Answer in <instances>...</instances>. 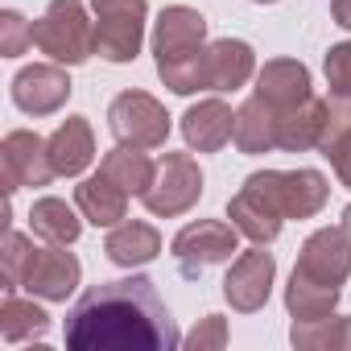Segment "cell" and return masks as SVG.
I'll return each mask as SVG.
<instances>
[{
	"label": "cell",
	"instance_id": "cell-1",
	"mask_svg": "<svg viewBox=\"0 0 351 351\" xmlns=\"http://www.w3.org/2000/svg\"><path fill=\"white\" fill-rule=\"evenodd\" d=\"M178 343L182 335L149 277L99 281L66 310L71 351H173Z\"/></svg>",
	"mask_w": 351,
	"mask_h": 351
},
{
	"label": "cell",
	"instance_id": "cell-2",
	"mask_svg": "<svg viewBox=\"0 0 351 351\" xmlns=\"http://www.w3.org/2000/svg\"><path fill=\"white\" fill-rule=\"evenodd\" d=\"M34 46L62 66H79L95 54V21H87L83 0H50L34 21Z\"/></svg>",
	"mask_w": 351,
	"mask_h": 351
},
{
	"label": "cell",
	"instance_id": "cell-3",
	"mask_svg": "<svg viewBox=\"0 0 351 351\" xmlns=\"http://www.w3.org/2000/svg\"><path fill=\"white\" fill-rule=\"evenodd\" d=\"M244 186L256 191L281 219H314L330 199V182L318 169H261L244 178Z\"/></svg>",
	"mask_w": 351,
	"mask_h": 351
},
{
	"label": "cell",
	"instance_id": "cell-4",
	"mask_svg": "<svg viewBox=\"0 0 351 351\" xmlns=\"http://www.w3.org/2000/svg\"><path fill=\"white\" fill-rule=\"evenodd\" d=\"M95 13V54L108 62H132L145 42L149 5L145 0H91Z\"/></svg>",
	"mask_w": 351,
	"mask_h": 351
},
{
	"label": "cell",
	"instance_id": "cell-5",
	"mask_svg": "<svg viewBox=\"0 0 351 351\" xmlns=\"http://www.w3.org/2000/svg\"><path fill=\"white\" fill-rule=\"evenodd\" d=\"M203 195V169L191 153H165L157 161V173H153V186L141 195L149 215H161V219H173V215H186Z\"/></svg>",
	"mask_w": 351,
	"mask_h": 351
},
{
	"label": "cell",
	"instance_id": "cell-6",
	"mask_svg": "<svg viewBox=\"0 0 351 351\" xmlns=\"http://www.w3.org/2000/svg\"><path fill=\"white\" fill-rule=\"evenodd\" d=\"M108 128L120 145L161 149L169 136V112L149 91H120L108 108Z\"/></svg>",
	"mask_w": 351,
	"mask_h": 351
},
{
	"label": "cell",
	"instance_id": "cell-7",
	"mask_svg": "<svg viewBox=\"0 0 351 351\" xmlns=\"http://www.w3.org/2000/svg\"><path fill=\"white\" fill-rule=\"evenodd\" d=\"M169 252L186 277H199L203 269L223 265V261H232V252H240V232L223 219H199L173 236Z\"/></svg>",
	"mask_w": 351,
	"mask_h": 351
},
{
	"label": "cell",
	"instance_id": "cell-8",
	"mask_svg": "<svg viewBox=\"0 0 351 351\" xmlns=\"http://www.w3.org/2000/svg\"><path fill=\"white\" fill-rule=\"evenodd\" d=\"M203 42H207V21H203L199 9L169 5L153 21V54H157V66H173V62L199 58L207 50Z\"/></svg>",
	"mask_w": 351,
	"mask_h": 351
},
{
	"label": "cell",
	"instance_id": "cell-9",
	"mask_svg": "<svg viewBox=\"0 0 351 351\" xmlns=\"http://www.w3.org/2000/svg\"><path fill=\"white\" fill-rule=\"evenodd\" d=\"M0 165H5V191H21V186H50L58 178V169L50 161V141H42L38 132H9L0 145Z\"/></svg>",
	"mask_w": 351,
	"mask_h": 351
},
{
	"label": "cell",
	"instance_id": "cell-10",
	"mask_svg": "<svg viewBox=\"0 0 351 351\" xmlns=\"http://www.w3.org/2000/svg\"><path fill=\"white\" fill-rule=\"evenodd\" d=\"M273 277H277V261H273V252H265V244L240 252V256L232 261L228 277H223V298H228V306L240 310V314L265 310V302H269V293H273Z\"/></svg>",
	"mask_w": 351,
	"mask_h": 351
},
{
	"label": "cell",
	"instance_id": "cell-11",
	"mask_svg": "<svg viewBox=\"0 0 351 351\" xmlns=\"http://www.w3.org/2000/svg\"><path fill=\"white\" fill-rule=\"evenodd\" d=\"M298 277L318 281V285H343L351 277V232L347 228H318L293 265Z\"/></svg>",
	"mask_w": 351,
	"mask_h": 351
},
{
	"label": "cell",
	"instance_id": "cell-12",
	"mask_svg": "<svg viewBox=\"0 0 351 351\" xmlns=\"http://www.w3.org/2000/svg\"><path fill=\"white\" fill-rule=\"evenodd\" d=\"M79 256L66 252V244H50V248H34L29 256V269H25V281L21 289H29L34 298L42 302H66L79 285Z\"/></svg>",
	"mask_w": 351,
	"mask_h": 351
},
{
	"label": "cell",
	"instance_id": "cell-13",
	"mask_svg": "<svg viewBox=\"0 0 351 351\" xmlns=\"http://www.w3.org/2000/svg\"><path fill=\"white\" fill-rule=\"evenodd\" d=\"M71 91H75L71 75L50 62H34V66L17 71V79H13V104L25 116H54L71 99Z\"/></svg>",
	"mask_w": 351,
	"mask_h": 351
},
{
	"label": "cell",
	"instance_id": "cell-14",
	"mask_svg": "<svg viewBox=\"0 0 351 351\" xmlns=\"http://www.w3.org/2000/svg\"><path fill=\"white\" fill-rule=\"evenodd\" d=\"M273 112H289L298 104H306L314 91H310V71L306 62L298 58H269L261 71H256V91Z\"/></svg>",
	"mask_w": 351,
	"mask_h": 351
},
{
	"label": "cell",
	"instance_id": "cell-15",
	"mask_svg": "<svg viewBox=\"0 0 351 351\" xmlns=\"http://www.w3.org/2000/svg\"><path fill=\"white\" fill-rule=\"evenodd\" d=\"M252 71H256V54L240 38H219L203 54V83H207V91H236V87H244L252 79Z\"/></svg>",
	"mask_w": 351,
	"mask_h": 351
},
{
	"label": "cell",
	"instance_id": "cell-16",
	"mask_svg": "<svg viewBox=\"0 0 351 351\" xmlns=\"http://www.w3.org/2000/svg\"><path fill=\"white\" fill-rule=\"evenodd\" d=\"M182 136L199 153H219L236 136V112L223 99H199L182 116Z\"/></svg>",
	"mask_w": 351,
	"mask_h": 351
},
{
	"label": "cell",
	"instance_id": "cell-17",
	"mask_svg": "<svg viewBox=\"0 0 351 351\" xmlns=\"http://www.w3.org/2000/svg\"><path fill=\"white\" fill-rule=\"evenodd\" d=\"M50 161L58 169V178H79V173L95 161V132L87 116H66L54 136H50Z\"/></svg>",
	"mask_w": 351,
	"mask_h": 351
},
{
	"label": "cell",
	"instance_id": "cell-18",
	"mask_svg": "<svg viewBox=\"0 0 351 351\" xmlns=\"http://www.w3.org/2000/svg\"><path fill=\"white\" fill-rule=\"evenodd\" d=\"M104 252H108V261L120 265V269H141V265L157 261V252H161V232H157L153 223H145V219H124V223H116V228L108 232Z\"/></svg>",
	"mask_w": 351,
	"mask_h": 351
},
{
	"label": "cell",
	"instance_id": "cell-19",
	"mask_svg": "<svg viewBox=\"0 0 351 351\" xmlns=\"http://www.w3.org/2000/svg\"><path fill=\"white\" fill-rule=\"evenodd\" d=\"M75 207L83 211L87 223L95 228H116L128 215V191H120L108 173H91L75 186Z\"/></svg>",
	"mask_w": 351,
	"mask_h": 351
},
{
	"label": "cell",
	"instance_id": "cell-20",
	"mask_svg": "<svg viewBox=\"0 0 351 351\" xmlns=\"http://www.w3.org/2000/svg\"><path fill=\"white\" fill-rule=\"evenodd\" d=\"M322 128H326V99L310 95L306 104H298L289 112H277V149H289V153L318 149Z\"/></svg>",
	"mask_w": 351,
	"mask_h": 351
},
{
	"label": "cell",
	"instance_id": "cell-21",
	"mask_svg": "<svg viewBox=\"0 0 351 351\" xmlns=\"http://www.w3.org/2000/svg\"><path fill=\"white\" fill-rule=\"evenodd\" d=\"M318 153L330 161L335 178L351 191V99H326V128L318 141Z\"/></svg>",
	"mask_w": 351,
	"mask_h": 351
},
{
	"label": "cell",
	"instance_id": "cell-22",
	"mask_svg": "<svg viewBox=\"0 0 351 351\" xmlns=\"http://www.w3.org/2000/svg\"><path fill=\"white\" fill-rule=\"evenodd\" d=\"M228 219H232V228H236L240 236H248L252 244H273V240L281 236V223H285V219H281L256 191H248V186H240V195H232Z\"/></svg>",
	"mask_w": 351,
	"mask_h": 351
},
{
	"label": "cell",
	"instance_id": "cell-23",
	"mask_svg": "<svg viewBox=\"0 0 351 351\" xmlns=\"http://www.w3.org/2000/svg\"><path fill=\"white\" fill-rule=\"evenodd\" d=\"M232 141H236V149L248 153V157L277 149V112H273L261 95L244 99L240 112H236V136H232Z\"/></svg>",
	"mask_w": 351,
	"mask_h": 351
},
{
	"label": "cell",
	"instance_id": "cell-24",
	"mask_svg": "<svg viewBox=\"0 0 351 351\" xmlns=\"http://www.w3.org/2000/svg\"><path fill=\"white\" fill-rule=\"evenodd\" d=\"M99 173H108V178H112L120 191H128V195H145V191L153 186L157 165H153L149 153H141L136 145H116L112 153H104Z\"/></svg>",
	"mask_w": 351,
	"mask_h": 351
},
{
	"label": "cell",
	"instance_id": "cell-25",
	"mask_svg": "<svg viewBox=\"0 0 351 351\" xmlns=\"http://www.w3.org/2000/svg\"><path fill=\"white\" fill-rule=\"evenodd\" d=\"M339 306V285H318L306 277H289L285 285V310L293 314V322H314V318H330Z\"/></svg>",
	"mask_w": 351,
	"mask_h": 351
},
{
	"label": "cell",
	"instance_id": "cell-26",
	"mask_svg": "<svg viewBox=\"0 0 351 351\" xmlns=\"http://www.w3.org/2000/svg\"><path fill=\"white\" fill-rule=\"evenodd\" d=\"M29 228H34V236L50 240V244H75L83 232V219L62 199H38L29 207Z\"/></svg>",
	"mask_w": 351,
	"mask_h": 351
},
{
	"label": "cell",
	"instance_id": "cell-27",
	"mask_svg": "<svg viewBox=\"0 0 351 351\" xmlns=\"http://www.w3.org/2000/svg\"><path fill=\"white\" fill-rule=\"evenodd\" d=\"M50 330V314L34 302H21L17 293H5L0 302V335L5 343H25V339H42Z\"/></svg>",
	"mask_w": 351,
	"mask_h": 351
},
{
	"label": "cell",
	"instance_id": "cell-28",
	"mask_svg": "<svg viewBox=\"0 0 351 351\" xmlns=\"http://www.w3.org/2000/svg\"><path fill=\"white\" fill-rule=\"evenodd\" d=\"M289 339H293V347H302V351H314V347H351V318L293 322Z\"/></svg>",
	"mask_w": 351,
	"mask_h": 351
},
{
	"label": "cell",
	"instance_id": "cell-29",
	"mask_svg": "<svg viewBox=\"0 0 351 351\" xmlns=\"http://www.w3.org/2000/svg\"><path fill=\"white\" fill-rule=\"evenodd\" d=\"M29 256H34V240L9 228V236H5V252H0L5 293H17V289H21V281H25V269H29Z\"/></svg>",
	"mask_w": 351,
	"mask_h": 351
},
{
	"label": "cell",
	"instance_id": "cell-30",
	"mask_svg": "<svg viewBox=\"0 0 351 351\" xmlns=\"http://www.w3.org/2000/svg\"><path fill=\"white\" fill-rule=\"evenodd\" d=\"M322 71H326V87H330V95H335V99H351V42L330 46Z\"/></svg>",
	"mask_w": 351,
	"mask_h": 351
},
{
	"label": "cell",
	"instance_id": "cell-31",
	"mask_svg": "<svg viewBox=\"0 0 351 351\" xmlns=\"http://www.w3.org/2000/svg\"><path fill=\"white\" fill-rule=\"evenodd\" d=\"M25 46H34V25H25L21 13L5 9V13H0V54H5V58H21Z\"/></svg>",
	"mask_w": 351,
	"mask_h": 351
},
{
	"label": "cell",
	"instance_id": "cell-32",
	"mask_svg": "<svg viewBox=\"0 0 351 351\" xmlns=\"http://www.w3.org/2000/svg\"><path fill=\"white\" fill-rule=\"evenodd\" d=\"M182 343H186V347H199V351H203V347H223V343H228V322H223L219 314H207V322L195 326Z\"/></svg>",
	"mask_w": 351,
	"mask_h": 351
},
{
	"label": "cell",
	"instance_id": "cell-33",
	"mask_svg": "<svg viewBox=\"0 0 351 351\" xmlns=\"http://www.w3.org/2000/svg\"><path fill=\"white\" fill-rule=\"evenodd\" d=\"M330 17H335V25L351 29V0H330Z\"/></svg>",
	"mask_w": 351,
	"mask_h": 351
},
{
	"label": "cell",
	"instance_id": "cell-34",
	"mask_svg": "<svg viewBox=\"0 0 351 351\" xmlns=\"http://www.w3.org/2000/svg\"><path fill=\"white\" fill-rule=\"evenodd\" d=\"M343 228H347V232H351V207H347V211H343Z\"/></svg>",
	"mask_w": 351,
	"mask_h": 351
},
{
	"label": "cell",
	"instance_id": "cell-35",
	"mask_svg": "<svg viewBox=\"0 0 351 351\" xmlns=\"http://www.w3.org/2000/svg\"><path fill=\"white\" fill-rule=\"evenodd\" d=\"M252 5H277V0H252Z\"/></svg>",
	"mask_w": 351,
	"mask_h": 351
}]
</instances>
